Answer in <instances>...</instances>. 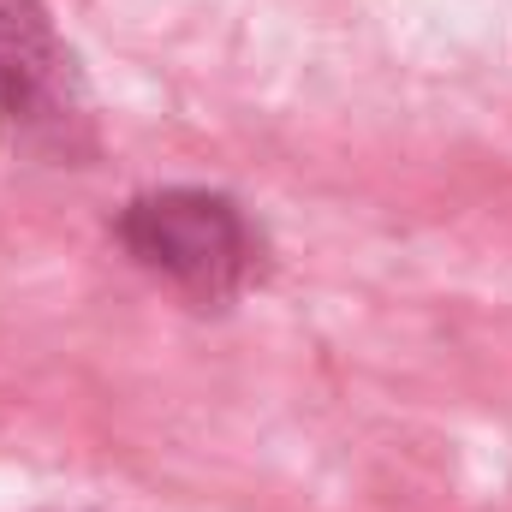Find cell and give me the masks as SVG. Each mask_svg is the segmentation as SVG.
Returning a JSON list of instances; mask_svg holds the SVG:
<instances>
[{
    "instance_id": "2",
    "label": "cell",
    "mask_w": 512,
    "mask_h": 512,
    "mask_svg": "<svg viewBox=\"0 0 512 512\" xmlns=\"http://www.w3.org/2000/svg\"><path fill=\"white\" fill-rule=\"evenodd\" d=\"M0 131L36 155L90 149V96L72 48L36 0H0Z\"/></svg>"
},
{
    "instance_id": "1",
    "label": "cell",
    "mask_w": 512,
    "mask_h": 512,
    "mask_svg": "<svg viewBox=\"0 0 512 512\" xmlns=\"http://www.w3.org/2000/svg\"><path fill=\"white\" fill-rule=\"evenodd\" d=\"M114 239L126 245L137 268L167 280L173 292L197 304H227L239 298L262 268V239L245 221V209L221 191L197 185H167L131 197L114 221Z\"/></svg>"
}]
</instances>
